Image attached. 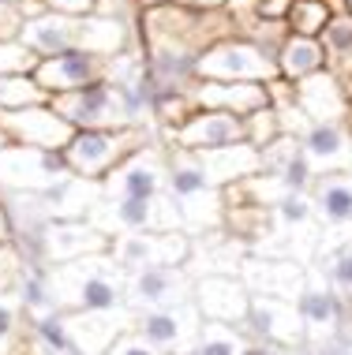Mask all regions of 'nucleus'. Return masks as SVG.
Segmentation results:
<instances>
[{"instance_id":"obj_10","label":"nucleus","mask_w":352,"mask_h":355,"mask_svg":"<svg viewBox=\"0 0 352 355\" xmlns=\"http://www.w3.org/2000/svg\"><path fill=\"white\" fill-rule=\"evenodd\" d=\"M60 176H68V165L56 150H37V146H19L4 142L0 146V195H42L53 187Z\"/></svg>"},{"instance_id":"obj_41","label":"nucleus","mask_w":352,"mask_h":355,"mask_svg":"<svg viewBox=\"0 0 352 355\" xmlns=\"http://www.w3.org/2000/svg\"><path fill=\"white\" fill-rule=\"evenodd\" d=\"M0 243H12V225H8V209L0 202Z\"/></svg>"},{"instance_id":"obj_30","label":"nucleus","mask_w":352,"mask_h":355,"mask_svg":"<svg viewBox=\"0 0 352 355\" xmlns=\"http://www.w3.org/2000/svg\"><path fill=\"white\" fill-rule=\"evenodd\" d=\"M244 344H247V337H244V329H236V325L203 322V329H199V337H195L187 355H240Z\"/></svg>"},{"instance_id":"obj_7","label":"nucleus","mask_w":352,"mask_h":355,"mask_svg":"<svg viewBox=\"0 0 352 355\" xmlns=\"http://www.w3.org/2000/svg\"><path fill=\"white\" fill-rule=\"evenodd\" d=\"M199 83H274L278 79V60L259 49L247 37H221L199 56L195 64Z\"/></svg>"},{"instance_id":"obj_17","label":"nucleus","mask_w":352,"mask_h":355,"mask_svg":"<svg viewBox=\"0 0 352 355\" xmlns=\"http://www.w3.org/2000/svg\"><path fill=\"white\" fill-rule=\"evenodd\" d=\"M94 254H109V236L98 232L90 220H49L45 225L42 247H37L42 266H64Z\"/></svg>"},{"instance_id":"obj_39","label":"nucleus","mask_w":352,"mask_h":355,"mask_svg":"<svg viewBox=\"0 0 352 355\" xmlns=\"http://www.w3.org/2000/svg\"><path fill=\"white\" fill-rule=\"evenodd\" d=\"M289 8H292V0H255V12L262 19H274V23H285Z\"/></svg>"},{"instance_id":"obj_4","label":"nucleus","mask_w":352,"mask_h":355,"mask_svg":"<svg viewBox=\"0 0 352 355\" xmlns=\"http://www.w3.org/2000/svg\"><path fill=\"white\" fill-rule=\"evenodd\" d=\"M146 142H158L154 128H120V131H75L72 142L60 150L72 176L83 180H106L124 157H131Z\"/></svg>"},{"instance_id":"obj_37","label":"nucleus","mask_w":352,"mask_h":355,"mask_svg":"<svg viewBox=\"0 0 352 355\" xmlns=\"http://www.w3.org/2000/svg\"><path fill=\"white\" fill-rule=\"evenodd\" d=\"M106 355H158V352L150 348V344L142 340L135 329H131V333H124V337H120L117 344H112V348H109Z\"/></svg>"},{"instance_id":"obj_3","label":"nucleus","mask_w":352,"mask_h":355,"mask_svg":"<svg viewBox=\"0 0 352 355\" xmlns=\"http://www.w3.org/2000/svg\"><path fill=\"white\" fill-rule=\"evenodd\" d=\"M169 150V195L176 198L180 217H184V232L199 239L206 232H217L225 228V191H217L210 180H206L203 165H199V153Z\"/></svg>"},{"instance_id":"obj_35","label":"nucleus","mask_w":352,"mask_h":355,"mask_svg":"<svg viewBox=\"0 0 352 355\" xmlns=\"http://www.w3.org/2000/svg\"><path fill=\"white\" fill-rule=\"evenodd\" d=\"M37 56L26 49L19 37H12V42H0V75H34L37 68Z\"/></svg>"},{"instance_id":"obj_12","label":"nucleus","mask_w":352,"mask_h":355,"mask_svg":"<svg viewBox=\"0 0 352 355\" xmlns=\"http://www.w3.org/2000/svg\"><path fill=\"white\" fill-rule=\"evenodd\" d=\"M131 329H135L158 355H187L195 337H199V329H203V314H199L195 300H187V303L165 306V311L135 314V325H131Z\"/></svg>"},{"instance_id":"obj_38","label":"nucleus","mask_w":352,"mask_h":355,"mask_svg":"<svg viewBox=\"0 0 352 355\" xmlns=\"http://www.w3.org/2000/svg\"><path fill=\"white\" fill-rule=\"evenodd\" d=\"M158 4H176V8H199V12H221L229 0H139V8H158Z\"/></svg>"},{"instance_id":"obj_14","label":"nucleus","mask_w":352,"mask_h":355,"mask_svg":"<svg viewBox=\"0 0 352 355\" xmlns=\"http://www.w3.org/2000/svg\"><path fill=\"white\" fill-rule=\"evenodd\" d=\"M195 277L187 266H150V270L128 273V311H165V306L192 300Z\"/></svg>"},{"instance_id":"obj_23","label":"nucleus","mask_w":352,"mask_h":355,"mask_svg":"<svg viewBox=\"0 0 352 355\" xmlns=\"http://www.w3.org/2000/svg\"><path fill=\"white\" fill-rule=\"evenodd\" d=\"M300 146L308 153L315 176L319 172H352V123L345 120L311 123L300 135Z\"/></svg>"},{"instance_id":"obj_36","label":"nucleus","mask_w":352,"mask_h":355,"mask_svg":"<svg viewBox=\"0 0 352 355\" xmlns=\"http://www.w3.org/2000/svg\"><path fill=\"white\" fill-rule=\"evenodd\" d=\"M45 8L56 15H72V19H87L98 12V0H45Z\"/></svg>"},{"instance_id":"obj_27","label":"nucleus","mask_w":352,"mask_h":355,"mask_svg":"<svg viewBox=\"0 0 352 355\" xmlns=\"http://www.w3.org/2000/svg\"><path fill=\"white\" fill-rule=\"evenodd\" d=\"M308 195L319 228H352V172H319Z\"/></svg>"},{"instance_id":"obj_11","label":"nucleus","mask_w":352,"mask_h":355,"mask_svg":"<svg viewBox=\"0 0 352 355\" xmlns=\"http://www.w3.org/2000/svg\"><path fill=\"white\" fill-rule=\"evenodd\" d=\"M296 311L303 318V333H308L311 348H326L345 333V303H341V295L330 288V281L322 277L315 262L308 266L303 292L296 295Z\"/></svg>"},{"instance_id":"obj_33","label":"nucleus","mask_w":352,"mask_h":355,"mask_svg":"<svg viewBox=\"0 0 352 355\" xmlns=\"http://www.w3.org/2000/svg\"><path fill=\"white\" fill-rule=\"evenodd\" d=\"M23 273H26V258L19 254V247L15 243H0V303L19 295Z\"/></svg>"},{"instance_id":"obj_31","label":"nucleus","mask_w":352,"mask_h":355,"mask_svg":"<svg viewBox=\"0 0 352 355\" xmlns=\"http://www.w3.org/2000/svg\"><path fill=\"white\" fill-rule=\"evenodd\" d=\"M45 101L49 94L34 83V75H0V112H19Z\"/></svg>"},{"instance_id":"obj_22","label":"nucleus","mask_w":352,"mask_h":355,"mask_svg":"<svg viewBox=\"0 0 352 355\" xmlns=\"http://www.w3.org/2000/svg\"><path fill=\"white\" fill-rule=\"evenodd\" d=\"M303 277L308 266L289 262V258H255L247 254L240 262V281L247 284L251 295H278V300H292L303 292Z\"/></svg>"},{"instance_id":"obj_24","label":"nucleus","mask_w":352,"mask_h":355,"mask_svg":"<svg viewBox=\"0 0 352 355\" xmlns=\"http://www.w3.org/2000/svg\"><path fill=\"white\" fill-rule=\"evenodd\" d=\"M195 105L210 112H233L247 120L251 112L270 109V86L266 83H195Z\"/></svg>"},{"instance_id":"obj_20","label":"nucleus","mask_w":352,"mask_h":355,"mask_svg":"<svg viewBox=\"0 0 352 355\" xmlns=\"http://www.w3.org/2000/svg\"><path fill=\"white\" fill-rule=\"evenodd\" d=\"M64 322H68L72 344L79 348V355H106L124 333H131L135 311H128V306L124 311H68Z\"/></svg>"},{"instance_id":"obj_5","label":"nucleus","mask_w":352,"mask_h":355,"mask_svg":"<svg viewBox=\"0 0 352 355\" xmlns=\"http://www.w3.org/2000/svg\"><path fill=\"white\" fill-rule=\"evenodd\" d=\"M53 112L64 116L75 131H120V128H142L135 123V112H131L124 90H117L109 79L90 83L83 90L72 94H56L49 98Z\"/></svg>"},{"instance_id":"obj_2","label":"nucleus","mask_w":352,"mask_h":355,"mask_svg":"<svg viewBox=\"0 0 352 355\" xmlns=\"http://www.w3.org/2000/svg\"><path fill=\"white\" fill-rule=\"evenodd\" d=\"M56 311H124L128 306V277L112 266L109 254L79 258L64 266H45Z\"/></svg>"},{"instance_id":"obj_42","label":"nucleus","mask_w":352,"mask_h":355,"mask_svg":"<svg viewBox=\"0 0 352 355\" xmlns=\"http://www.w3.org/2000/svg\"><path fill=\"white\" fill-rule=\"evenodd\" d=\"M19 4V0H0V8H15Z\"/></svg>"},{"instance_id":"obj_21","label":"nucleus","mask_w":352,"mask_h":355,"mask_svg":"<svg viewBox=\"0 0 352 355\" xmlns=\"http://www.w3.org/2000/svg\"><path fill=\"white\" fill-rule=\"evenodd\" d=\"M79 37H83V19L56 15L49 8L31 15V19H23V26H19V42H23L37 60H53V56H60V53L79 49Z\"/></svg>"},{"instance_id":"obj_43","label":"nucleus","mask_w":352,"mask_h":355,"mask_svg":"<svg viewBox=\"0 0 352 355\" xmlns=\"http://www.w3.org/2000/svg\"><path fill=\"white\" fill-rule=\"evenodd\" d=\"M345 12H352V0H345Z\"/></svg>"},{"instance_id":"obj_26","label":"nucleus","mask_w":352,"mask_h":355,"mask_svg":"<svg viewBox=\"0 0 352 355\" xmlns=\"http://www.w3.org/2000/svg\"><path fill=\"white\" fill-rule=\"evenodd\" d=\"M37 198H42V209L49 214V220H87L90 209L101 202V184L68 172L53 187H45Z\"/></svg>"},{"instance_id":"obj_34","label":"nucleus","mask_w":352,"mask_h":355,"mask_svg":"<svg viewBox=\"0 0 352 355\" xmlns=\"http://www.w3.org/2000/svg\"><path fill=\"white\" fill-rule=\"evenodd\" d=\"M244 131H247V142H251L255 150H266L274 139H281V123H278V112L262 109V112H251V116L244 120Z\"/></svg>"},{"instance_id":"obj_13","label":"nucleus","mask_w":352,"mask_h":355,"mask_svg":"<svg viewBox=\"0 0 352 355\" xmlns=\"http://www.w3.org/2000/svg\"><path fill=\"white\" fill-rule=\"evenodd\" d=\"M244 337L262 340L274 348H308V333H303V318L292 300H278V295H251L244 318Z\"/></svg>"},{"instance_id":"obj_40","label":"nucleus","mask_w":352,"mask_h":355,"mask_svg":"<svg viewBox=\"0 0 352 355\" xmlns=\"http://www.w3.org/2000/svg\"><path fill=\"white\" fill-rule=\"evenodd\" d=\"M303 348H274V344H262V340H247L240 355H300Z\"/></svg>"},{"instance_id":"obj_19","label":"nucleus","mask_w":352,"mask_h":355,"mask_svg":"<svg viewBox=\"0 0 352 355\" xmlns=\"http://www.w3.org/2000/svg\"><path fill=\"white\" fill-rule=\"evenodd\" d=\"M192 300L203 314V322H221V325H236L240 329L247 318V306H251V292L240 277L229 273H210L199 277L192 288Z\"/></svg>"},{"instance_id":"obj_8","label":"nucleus","mask_w":352,"mask_h":355,"mask_svg":"<svg viewBox=\"0 0 352 355\" xmlns=\"http://www.w3.org/2000/svg\"><path fill=\"white\" fill-rule=\"evenodd\" d=\"M106 198H158L169 195V150L165 142H146L101 180Z\"/></svg>"},{"instance_id":"obj_16","label":"nucleus","mask_w":352,"mask_h":355,"mask_svg":"<svg viewBox=\"0 0 352 355\" xmlns=\"http://www.w3.org/2000/svg\"><path fill=\"white\" fill-rule=\"evenodd\" d=\"M161 142H165V146H176V150H187V153H206V150H221V146L247 142V131H244V120L233 116V112L199 109L180 123V128L165 131Z\"/></svg>"},{"instance_id":"obj_1","label":"nucleus","mask_w":352,"mask_h":355,"mask_svg":"<svg viewBox=\"0 0 352 355\" xmlns=\"http://www.w3.org/2000/svg\"><path fill=\"white\" fill-rule=\"evenodd\" d=\"M233 37L229 12H199V8L158 4L139 12V49L142 53H176V56H203L214 42Z\"/></svg>"},{"instance_id":"obj_32","label":"nucleus","mask_w":352,"mask_h":355,"mask_svg":"<svg viewBox=\"0 0 352 355\" xmlns=\"http://www.w3.org/2000/svg\"><path fill=\"white\" fill-rule=\"evenodd\" d=\"M330 4L326 0H292L289 15H285V26L289 34H300V37H319L330 23Z\"/></svg>"},{"instance_id":"obj_28","label":"nucleus","mask_w":352,"mask_h":355,"mask_svg":"<svg viewBox=\"0 0 352 355\" xmlns=\"http://www.w3.org/2000/svg\"><path fill=\"white\" fill-rule=\"evenodd\" d=\"M199 165H203L206 180H210L217 191H225V187H236V184H244V180L259 176L262 153L255 150L251 142H236V146L199 153Z\"/></svg>"},{"instance_id":"obj_9","label":"nucleus","mask_w":352,"mask_h":355,"mask_svg":"<svg viewBox=\"0 0 352 355\" xmlns=\"http://www.w3.org/2000/svg\"><path fill=\"white\" fill-rule=\"evenodd\" d=\"M187 254H192L187 232H120L109 239V258L124 277L150 266H187Z\"/></svg>"},{"instance_id":"obj_29","label":"nucleus","mask_w":352,"mask_h":355,"mask_svg":"<svg viewBox=\"0 0 352 355\" xmlns=\"http://www.w3.org/2000/svg\"><path fill=\"white\" fill-rule=\"evenodd\" d=\"M274 60H278V79H285V83H303L311 75L326 71V49H322L319 37L289 34Z\"/></svg>"},{"instance_id":"obj_15","label":"nucleus","mask_w":352,"mask_h":355,"mask_svg":"<svg viewBox=\"0 0 352 355\" xmlns=\"http://www.w3.org/2000/svg\"><path fill=\"white\" fill-rule=\"evenodd\" d=\"M75 128L64 116H56L53 105H31L19 112H0V139L19 142V146H37V150H56L60 153L72 142Z\"/></svg>"},{"instance_id":"obj_6","label":"nucleus","mask_w":352,"mask_h":355,"mask_svg":"<svg viewBox=\"0 0 352 355\" xmlns=\"http://www.w3.org/2000/svg\"><path fill=\"white\" fill-rule=\"evenodd\" d=\"M90 225L109 239L120 232H184V217L173 195L158 198H106L90 209Z\"/></svg>"},{"instance_id":"obj_18","label":"nucleus","mask_w":352,"mask_h":355,"mask_svg":"<svg viewBox=\"0 0 352 355\" xmlns=\"http://www.w3.org/2000/svg\"><path fill=\"white\" fill-rule=\"evenodd\" d=\"M106 75H109V56L72 49V53H60V56H53V60L37 64L34 83L42 86L49 98H56V94H72V90H83V86H90V83H101Z\"/></svg>"},{"instance_id":"obj_25","label":"nucleus","mask_w":352,"mask_h":355,"mask_svg":"<svg viewBox=\"0 0 352 355\" xmlns=\"http://www.w3.org/2000/svg\"><path fill=\"white\" fill-rule=\"evenodd\" d=\"M296 105L303 109V116L311 123H326V120L352 123L345 86H341V79L334 71H319V75H311V79L296 83Z\"/></svg>"}]
</instances>
